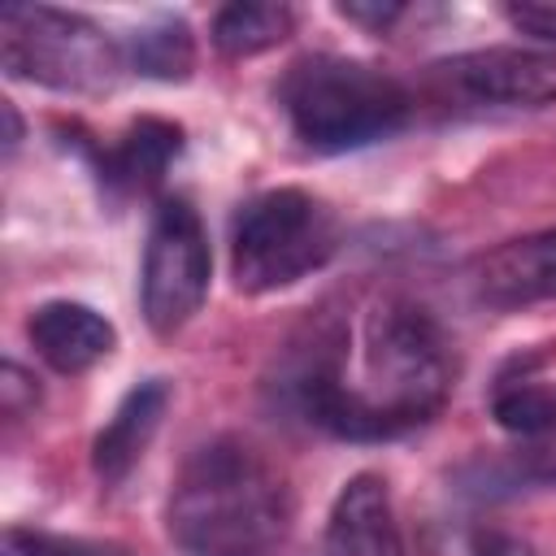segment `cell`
I'll list each match as a JSON object with an SVG mask.
<instances>
[{
    "instance_id": "obj_3",
    "label": "cell",
    "mask_w": 556,
    "mask_h": 556,
    "mask_svg": "<svg viewBox=\"0 0 556 556\" xmlns=\"http://www.w3.org/2000/svg\"><path fill=\"white\" fill-rule=\"evenodd\" d=\"M278 104L291 135L313 152H356L391 139L413 117V91L356 56L308 52L278 78Z\"/></svg>"
},
{
    "instance_id": "obj_1",
    "label": "cell",
    "mask_w": 556,
    "mask_h": 556,
    "mask_svg": "<svg viewBox=\"0 0 556 556\" xmlns=\"http://www.w3.org/2000/svg\"><path fill=\"white\" fill-rule=\"evenodd\" d=\"M452 348L430 308L387 295L356 326V361L343 334H313L282 369L287 404L334 439H395L430 421L452 391Z\"/></svg>"
},
{
    "instance_id": "obj_12",
    "label": "cell",
    "mask_w": 556,
    "mask_h": 556,
    "mask_svg": "<svg viewBox=\"0 0 556 556\" xmlns=\"http://www.w3.org/2000/svg\"><path fill=\"white\" fill-rule=\"evenodd\" d=\"M178 152H182V130L174 122H165V117H139V122H130L122 130L117 148L104 152L100 174L117 191H152L165 178V169H169V161Z\"/></svg>"
},
{
    "instance_id": "obj_10",
    "label": "cell",
    "mask_w": 556,
    "mask_h": 556,
    "mask_svg": "<svg viewBox=\"0 0 556 556\" xmlns=\"http://www.w3.org/2000/svg\"><path fill=\"white\" fill-rule=\"evenodd\" d=\"M26 339L35 356L56 374H87L117 348L113 321L100 308L78 304V300H48L30 308Z\"/></svg>"
},
{
    "instance_id": "obj_11",
    "label": "cell",
    "mask_w": 556,
    "mask_h": 556,
    "mask_svg": "<svg viewBox=\"0 0 556 556\" xmlns=\"http://www.w3.org/2000/svg\"><path fill=\"white\" fill-rule=\"evenodd\" d=\"M165 408H169V382L165 378H143L122 395V404L113 408V417L104 421V430L91 443V469L104 486H117L139 465L152 434L161 430Z\"/></svg>"
},
{
    "instance_id": "obj_21",
    "label": "cell",
    "mask_w": 556,
    "mask_h": 556,
    "mask_svg": "<svg viewBox=\"0 0 556 556\" xmlns=\"http://www.w3.org/2000/svg\"><path fill=\"white\" fill-rule=\"evenodd\" d=\"M0 113H4V126H9V135H4V152H13V148L22 143V117H17V109H13L9 100H4Z\"/></svg>"
},
{
    "instance_id": "obj_18",
    "label": "cell",
    "mask_w": 556,
    "mask_h": 556,
    "mask_svg": "<svg viewBox=\"0 0 556 556\" xmlns=\"http://www.w3.org/2000/svg\"><path fill=\"white\" fill-rule=\"evenodd\" d=\"M504 17H508L517 30L534 35V39H543V43H556V4H508Z\"/></svg>"
},
{
    "instance_id": "obj_4",
    "label": "cell",
    "mask_w": 556,
    "mask_h": 556,
    "mask_svg": "<svg viewBox=\"0 0 556 556\" xmlns=\"http://www.w3.org/2000/svg\"><path fill=\"white\" fill-rule=\"evenodd\" d=\"M339 248V222L326 200L300 187H274L239 204L230 222V278L248 295L282 291L321 269Z\"/></svg>"
},
{
    "instance_id": "obj_8",
    "label": "cell",
    "mask_w": 556,
    "mask_h": 556,
    "mask_svg": "<svg viewBox=\"0 0 556 556\" xmlns=\"http://www.w3.org/2000/svg\"><path fill=\"white\" fill-rule=\"evenodd\" d=\"M321 556H408L387 478L356 473L343 482L321 530Z\"/></svg>"
},
{
    "instance_id": "obj_9",
    "label": "cell",
    "mask_w": 556,
    "mask_h": 556,
    "mask_svg": "<svg viewBox=\"0 0 556 556\" xmlns=\"http://www.w3.org/2000/svg\"><path fill=\"white\" fill-rule=\"evenodd\" d=\"M473 295L491 308L556 300V226L504 239L473 261Z\"/></svg>"
},
{
    "instance_id": "obj_16",
    "label": "cell",
    "mask_w": 556,
    "mask_h": 556,
    "mask_svg": "<svg viewBox=\"0 0 556 556\" xmlns=\"http://www.w3.org/2000/svg\"><path fill=\"white\" fill-rule=\"evenodd\" d=\"M0 556H109L104 547H91L83 539H61L26 526H9L0 539Z\"/></svg>"
},
{
    "instance_id": "obj_7",
    "label": "cell",
    "mask_w": 556,
    "mask_h": 556,
    "mask_svg": "<svg viewBox=\"0 0 556 556\" xmlns=\"http://www.w3.org/2000/svg\"><path fill=\"white\" fill-rule=\"evenodd\" d=\"M426 96L447 109H543L556 100V56L539 48H473L426 70Z\"/></svg>"
},
{
    "instance_id": "obj_5",
    "label": "cell",
    "mask_w": 556,
    "mask_h": 556,
    "mask_svg": "<svg viewBox=\"0 0 556 556\" xmlns=\"http://www.w3.org/2000/svg\"><path fill=\"white\" fill-rule=\"evenodd\" d=\"M0 61L13 78L52 91H109L126 65V48L91 17L48 4L0 9Z\"/></svg>"
},
{
    "instance_id": "obj_20",
    "label": "cell",
    "mask_w": 556,
    "mask_h": 556,
    "mask_svg": "<svg viewBox=\"0 0 556 556\" xmlns=\"http://www.w3.org/2000/svg\"><path fill=\"white\" fill-rule=\"evenodd\" d=\"M339 17L356 22V26H369V30H387L395 17H404V4H339Z\"/></svg>"
},
{
    "instance_id": "obj_14",
    "label": "cell",
    "mask_w": 556,
    "mask_h": 556,
    "mask_svg": "<svg viewBox=\"0 0 556 556\" xmlns=\"http://www.w3.org/2000/svg\"><path fill=\"white\" fill-rule=\"evenodd\" d=\"M126 65L156 83H182L195 70V39L182 17H156L126 43Z\"/></svg>"
},
{
    "instance_id": "obj_2",
    "label": "cell",
    "mask_w": 556,
    "mask_h": 556,
    "mask_svg": "<svg viewBox=\"0 0 556 556\" xmlns=\"http://www.w3.org/2000/svg\"><path fill=\"white\" fill-rule=\"evenodd\" d=\"M291 521L282 473L239 439H208L174 478L165 526L187 556H265Z\"/></svg>"
},
{
    "instance_id": "obj_17",
    "label": "cell",
    "mask_w": 556,
    "mask_h": 556,
    "mask_svg": "<svg viewBox=\"0 0 556 556\" xmlns=\"http://www.w3.org/2000/svg\"><path fill=\"white\" fill-rule=\"evenodd\" d=\"M456 556H539L534 543H526L521 534H508V530H473Z\"/></svg>"
},
{
    "instance_id": "obj_19",
    "label": "cell",
    "mask_w": 556,
    "mask_h": 556,
    "mask_svg": "<svg viewBox=\"0 0 556 556\" xmlns=\"http://www.w3.org/2000/svg\"><path fill=\"white\" fill-rule=\"evenodd\" d=\"M0 391H4V413H9L13 421H17L22 413H30V408H35V400H39L35 382H30L13 361L4 365V382H0Z\"/></svg>"
},
{
    "instance_id": "obj_15",
    "label": "cell",
    "mask_w": 556,
    "mask_h": 556,
    "mask_svg": "<svg viewBox=\"0 0 556 556\" xmlns=\"http://www.w3.org/2000/svg\"><path fill=\"white\" fill-rule=\"evenodd\" d=\"M491 413L513 434H547V430H556V387L534 382L521 365V378H513V374L500 378V387L491 395Z\"/></svg>"
},
{
    "instance_id": "obj_6",
    "label": "cell",
    "mask_w": 556,
    "mask_h": 556,
    "mask_svg": "<svg viewBox=\"0 0 556 556\" xmlns=\"http://www.w3.org/2000/svg\"><path fill=\"white\" fill-rule=\"evenodd\" d=\"M208 274H213V256H208V235L200 213L182 195L161 200L148 226L143 269H139L143 321L156 334L182 330L208 295Z\"/></svg>"
},
{
    "instance_id": "obj_13",
    "label": "cell",
    "mask_w": 556,
    "mask_h": 556,
    "mask_svg": "<svg viewBox=\"0 0 556 556\" xmlns=\"http://www.w3.org/2000/svg\"><path fill=\"white\" fill-rule=\"evenodd\" d=\"M295 26V13L287 4H222L213 13V48L230 61H243V56H256V52H269L278 48Z\"/></svg>"
}]
</instances>
